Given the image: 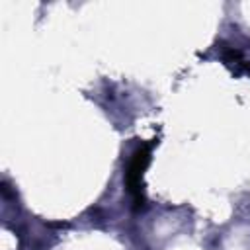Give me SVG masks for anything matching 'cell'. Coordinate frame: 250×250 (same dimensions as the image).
<instances>
[{
	"label": "cell",
	"mask_w": 250,
	"mask_h": 250,
	"mask_svg": "<svg viewBox=\"0 0 250 250\" xmlns=\"http://www.w3.org/2000/svg\"><path fill=\"white\" fill-rule=\"evenodd\" d=\"M150 148L152 143H145L141 145L133 154H131V162L127 166V174H125V182L129 188V193L135 199V205H143V172L150 160Z\"/></svg>",
	"instance_id": "1"
}]
</instances>
